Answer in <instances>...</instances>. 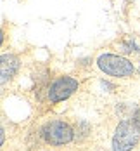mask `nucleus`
Returning <instances> with one entry per match:
<instances>
[{"instance_id": "nucleus-8", "label": "nucleus", "mask_w": 140, "mask_h": 151, "mask_svg": "<svg viewBox=\"0 0 140 151\" xmlns=\"http://www.w3.org/2000/svg\"><path fill=\"white\" fill-rule=\"evenodd\" d=\"M118 49H119V52H123V54H130V52H139L140 49L139 45L133 42V40H123L119 45H118Z\"/></svg>"}, {"instance_id": "nucleus-6", "label": "nucleus", "mask_w": 140, "mask_h": 151, "mask_svg": "<svg viewBox=\"0 0 140 151\" xmlns=\"http://www.w3.org/2000/svg\"><path fill=\"white\" fill-rule=\"evenodd\" d=\"M137 103H118L116 104V115L123 120H130L133 111L137 109Z\"/></svg>"}, {"instance_id": "nucleus-10", "label": "nucleus", "mask_w": 140, "mask_h": 151, "mask_svg": "<svg viewBox=\"0 0 140 151\" xmlns=\"http://www.w3.org/2000/svg\"><path fill=\"white\" fill-rule=\"evenodd\" d=\"M130 120H133V122H135V123L140 127V104L137 106V109L133 111V115H131V118H130Z\"/></svg>"}, {"instance_id": "nucleus-4", "label": "nucleus", "mask_w": 140, "mask_h": 151, "mask_svg": "<svg viewBox=\"0 0 140 151\" xmlns=\"http://www.w3.org/2000/svg\"><path fill=\"white\" fill-rule=\"evenodd\" d=\"M80 89V82L73 76H59L55 80L50 82L48 89H47V101L52 104L62 103L66 99H69L75 92Z\"/></svg>"}, {"instance_id": "nucleus-7", "label": "nucleus", "mask_w": 140, "mask_h": 151, "mask_svg": "<svg viewBox=\"0 0 140 151\" xmlns=\"http://www.w3.org/2000/svg\"><path fill=\"white\" fill-rule=\"evenodd\" d=\"M75 129V139H85V137L90 134V130H92V127H90V123H87V122L83 120H78L76 125L73 127Z\"/></svg>"}, {"instance_id": "nucleus-2", "label": "nucleus", "mask_w": 140, "mask_h": 151, "mask_svg": "<svg viewBox=\"0 0 140 151\" xmlns=\"http://www.w3.org/2000/svg\"><path fill=\"white\" fill-rule=\"evenodd\" d=\"M140 141V127L133 120H121L111 141L112 151H131Z\"/></svg>"}, {"instance_id": "nucleus-9", "label": "nucleus", "mask_w": 140, "mask_h": 151, "mask_svg": "<svg viewBox=\"0 0 140 151\" xmlns=\"http://www.w3.org/2000/svg\"><path fill=\"white\" fill-rule=\"evenodd\" d=\"M100 87H102V89H109V92L116 91V85H112V83L107 82V80H100Z\"/></svg>"}, {"instance_id": "nucleus-3", "label": "nucleus", "mask_w": 140, "mask_h": 151, "mask_svg": "<svg viewBox=\"0 0 140 151\" xmlns=\"http://www.w3.org/2000/svg\"><path fill=\"white\" fill-rule=\"evenodd\" d=\"M40 134L50 146H64L75 139V129L64 120H50L40 129Z\"/></svg>"}, {"instance_id": "nucleus-12", "label": "nucleus", "mask_w": 140, "mask_h": 151, "mask_svg": "<svg viewBox=\"0 0 140 151\" xmlns=\"http://www.w3.org/2000/svg\"><path fill=\"white\" fill-rule=\"evenodd\" d=\"M137 71H139V75H140V68H139V70H137Z\"/></svg>"}, {"instance_id": "nucleus-1", "label": "nucleus", "mask_w": 140, "mask_h": 151, "mask_svg": "<svg viewBox=\"0 0 140 151\" xmlns=\"http://www.w3.org/2000/svg\"><path fill=\"white\" fill-rule=\"evenodd\" d=\"M97 66L99 70L107 76L112 78H131L135 75V66L130 59H126L124 56L119 54H111V52H104L97 58Z\"/></svg>"}, {"instance_id": "nucleus-5", "label": "nucleus", "mask_w": 140, "mask_h": 151, "mask_svg": "<svg viewBox=\"0 0 140 151\" xmlns=\"http://www.w3.org/2000/svg\"><path fill=\"white\" fill-rule=\"evenodd\" d=\"M21 66V59L16 54H2L0 58V73H2V85H5L9 80H12L16 76V73L19 71Z\"/></svg>"}, {"instance_id": "nucleus-11", "label": "nucleus", "mask_w": 140, "mask_h": 151, "mask_svg": "<svg viewBox=\"0 0 140 151\" xmlns=\"http://www.w3.org/2000/svg\"><path fill=\"white\" fill-rule=\"evenodd\" d=\"M0 142H2V144L5 142V130H4V129H2V132H0Z\"/></svg>"}]
</instances>
